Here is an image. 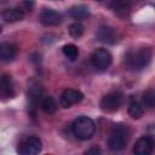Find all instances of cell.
Wrapping results in <instances>:
<instances>
[{"instance_id": "ffe728a7", "label": "cell", "mask_w": 155, "mask_h": 155, "mask_svg": "<svg viewBox=\"0 0 155 155\" xmlns=\"http://www.w3.org/2000/svg\"><path fill=\"white\" fill-rule=\"evenodd\" d=\"M69 34H70L73 38H75V39L80 38V36L84 34V25H82L80 22H74V23H71V24L69 25Z\"/></svg>"}, {"instance_id": "ba28073f", "label": "cell", "mask_w": 155, "mask_h": 155, "mask_svg": "<svg viewBox=\"0 0 155 155\" xmlns=\"http://www.w3.org/2000/svg\"><path fill=\"white\" fill-rule=\"evenodd\" d=\"M153 149H154V140L148 136H143L138 138L133 145V153L136 155H149L153 153Z\"/></svg>"}, {"instance_id": "3957f363", "label": "cell", "mask_w": 155, "mask_h": 155, "mask_svg": "<svg viewBox=\"0 0 155 155\" xmlns=\"http://www.w3.org/2000/svg\"><path fill=\"white\" fill-rule=\"evenodd\" d=\"M128 142V128L124 124H116L109 137H108V148L111 151L122 150Z\"/></svg>"}, {"instance_id": "9c48e42d", "label": "cell", "mask_w": 155, "mask_h": 155, "mask_svg": "<svg viewBox=\"0 0 155 155\" xmlns=\"http://www.w3.org/2000/svg\"><path fill=\"white\" fill-rule=\"evenodd\" d=\"M40 22L47 27L58 25L62 23V15L52 8H44L40 12Z\"/></svg>"}, {"instance_id": "5bb4252c", "label": "cell", "mask_w": 155, "mask_h": 155, "mask_svg": "<svg viewBox=\"0 0 155 155\" xmlns=\"http://www.w3.org/2000/svg\"><path fill=\"white\" fill-rule=\"evenodd\" d=\"M69 16L74 19H85L90 16V10L85 5H74L69 8Z\"/></svg>"}, {"instance_id": "7a4b0ae2", "label": "cell", "mask_w": 155, "mask_h": 155, "mask_svg": "<svg viewBox=\"0 0 155 155\" xmlns=\"http://www.w3.org/2000/svg\"><path fill=\"white\" fill-rule=\"evenodd\" d=\"M71 131L76 138H79L81 140H87V139L92 138V136L94 134L96 125L91 117L82 115L74 120V122L71 125Z\"/></svg>"}, {"instance_id": "d6986e66", "label": "cell", "mask_w": 155, "mask_h": 155, "mask_svg": "<svg viewBox=\"0 0 155 155\" xmlns=\"http://www.w3.org/2000/svg\"><path fill=\"white\" fill-rule=\"evenodd\" d=\"M62 52H63V54H64L68 59H70V61L76 59L78 56H79V50H78V47H76L74 44H67V45H64V46L62 47Z\"/></svg>"}, {"instance_id": "5b68a950", "label": "cell", "mask_w": 155, "mask_h": 155, "mask_svg": "<svg viewBox=\"0 0 155 155\" xmlns=\"http://www.w3.org/2000/svg\"><path fill=\"white\" fill-rule=\"evenodd\" d=\"M122 101H124V96L121 92L119 91H113V92H109L107 93L102 99H101V103H99V107L102 110L104 111H115L120 108V105L122 104Z\"/></svg>"}, {"instance_id": "52a82bcc", "label": "cell", "mask_w": 155, "mask_h": 155, "mask_svg": "<svg viewBox=\"0 0 155 155\" xmlns=\"http://www.w3.org/2000/svg\"><path fill=\"white\" fill-rule=\"evenodd\" d=\"M84 99V94L82 92H80L79 90H74V88H68L64 90L59 97V104L62 108L68 109L71 105L80 103Z\"/></svg>"}, {"instance_id": "ac0fdd59", "label": "cell", "mask_w": 155, "mask_h": 155, "mask_svg": "<svg viewBox=\"0 0 155 155\" xmlns=\"http://www.w3.org/2000/svg\"><path fill=\"white\" fill-rule=\"evenodd\" d=\"M143 107L136 102V101H132L128 105V115L132 117V119H140L143 116Z\"/></svg>"}, {"instance_id": "cb8c5ba5", "label": "cell", "mask_w": 155, "mask_h": 155, "mask_svg": "<svg viewBox=\"0 0 155 155\" xmlns=\"http://www.w3.org/2000/svg\"><path fill=\"white\" fill-rule=\"evenodd\" d=\"M97 1H102V0H97Z\"/></svg>"}, {"instance_id": "9a60e30c", "label": "cell", "mask_w": 155, "mask_h": 155, "mask_svg": "<svg viewBox=\"0 0 155 155\" xmlns=\"http://www.w3.org/2000/svg\"><path fill=\"white\" fill-rule=\"evenodd\" d=\"M109 7L119 16H126L130 11V4L127 0H111Z\"/></svg>"}, {"instance_id": "8992f818", "label": "cell", "mask_w": 155, "mask_h": 155, "mask_svg": "<svg viewBox=\"0 0 155 155\" xmlns=\"http://www.w3.org/2000/svg\"><path fill=\"white\" fill-rule=\"evenodd\" d=\"M41 148H42L41 140L35 136H30V137L24 138L19 143L18 153L22 155H35L41 151Z\"/></svg>"}, {"instance_id": "30bf717a", "label": "cell", "mask_w": 155, "mask_h": 155, "mask_svg": "<svg viewBox=\"0 0 155 155\" xmlns=\"http://www.w3.org/2000/svg\"><path fill=\"white\" fill-rule=\"evenodd\" d=\"M17 54V46L11 42H2L0 45V58L2 62L7 63L15 59Z\"/></svg>"}, {"instance_id": "e0dca14e", "label": "cell", "mask_w": 155, "mask_h": 155, "mask_svg": "<svg viewBox=\"0 0 155 155\" xmlns=\"http://www.w3.org/2000/svg\"><path fill=\"white\" fill-rule=\"evenodd\" d=\"M142 101H143V104L151 109V108H155V88H148L143 92V97H142Z\"/></svg>"}, {"instance_id": "4fadbf2b", "label": "cell", "mask_w": 155, "mask_h": 155, "mask_svg": "<svg viewBox=\"0 0 155 155\" xmlns=\"http://www.w3.org/2000/svg\"><path fill=\"white\" fill-rule=\"evenodd\" d=\"M24 17V12L21 8H6L2 12V19L7 23H15L22 21Z\"/></svg>"}, {"instance_id": "603a6c76", "label": "cell", "mask_w": 155, "mask_h": 155, "mask_svg": "<svg viewBox=\"0 0 155 155\" xmlns=\"http://www.w3.org/2000/svg\"><path fill=\"white\" fill-rule=\"evenodd\" d=\"M128 1V4L131 5V4H137V2H139L140 0H127Z\"/></svg>"}, {"instance_id": "7c38bea8", "label": "cell", "mask_w": 155, "mask_h": 155, "mask_svg": "<svg viewBox=\"0 0 155 155\" xmlns=\"http://www.w3.org/2000/svg\"><path fill=\"white\" fill-rule=\"evenodd\" d=\"M96 36H97L98 41H101L103 44H114L115 42V33L108 25L99 27L96 33Z\"/></svg>"}, {"instance_id": "44dd1931", "label": "cell", "mask_w": 155, "mask_h": 155, "mask_svg": "<svg viewBox=\"0 0 155 155\" xmlns=\"http://www.w3.org/2000/svg\"><path fill=\"white\" fill-rule=\"evenodd\" d=\"M33 6H34V2H33V0H24L23 2H22V11H31V8H33Z\"/></svg>"}, {"instance_id": "6da1fadb", "label": "cell", "mask_w": 155, "mask_h": 155, "mask_svg": "<svg viewBox=\"0 0 155 155\" xmlns=\"http://www.w3.org/2000/svg\"><path fill=\"white\" fill-rule=\"evenodd\" d=\"M153 52L148 47H140L138 50H132L127 52L125 57V64L128 70L139 71L149 65L151 62Z\"/></svg>"}, {"instance_id": "2e32d148", "label": "cell", "mask_w": 155, "mask_h": 155, "mask_svg": "<svg viewBox=\"0 0 155 155\" xmlns=\"http://www.w3.org/2000/svg\"><path fill=\"white\" fill-rule=\"evenodd\" d=\"M40 108L46 114H53L57 110V103L51 96H42L40 98Z\"/></svg>"}, {"instance_id": "8fae6325", "label": "cell", "mask_w": 155, "mask_h": 155, "mask_svg": "<svg viewBox=\"0 0 155 155\" xmlns=\"http://www.w3.org/2000/svg\"><path fill=\"white\" fill-rule=\"evenodd\" d=\"M0 94L4 99L12 98L15 96V87L12 84V80L8 75H2L0 81Z\"/></svg>"}, {"instance_id": "7402d4cb", "label": "cell", "mask_w": 155, "mask_h": 155, "mask_svg": "<svg viewBox=\"0 0 155 155\" xmlns=\"http://www.w3.org/2000/svg\"><path fill=\"white\" fill-rule=\"evenodd\" d=\"M101 153V149L98 147H92L91 149L86 150V154H99Z\"/></svg>"}, {"instance_id": "277c9868", "label": "cell", "mask_w": 155, "mask_h": 155, "mask_svg": "<svg viewBox=\"0 0 155 155\" xmlns=\"http://www.w3.org/2000/svg\"><path fill=\"white\" fill-rule=\"evenodd\" d=\"M113 62V56L111 53L103 47L96 48L92 54H91V63L93 65V68L98 71H105Z\"/></svg>"}]
</instances>
